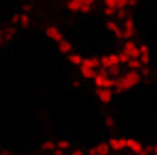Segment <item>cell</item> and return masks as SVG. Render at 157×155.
Here are the masks:
<instances>
[{"instance_id": "cell-1", "label": "cell", "mask_w": 157, "mask_h": 155, "mask_svg": "<svg viewBox=\"0 0 157 155\" xmlns=\"http://www.w3.org/2000/svg\"><path fill=\"white\" fill-rule=\"evenodd\" d=\"M143 82V76L140 72H132V69H128V72H124L121 76L115 78V86H113V90L121 95V92H126V90H132L134 86H138V84Z\"/></svg>"}, {"instance_id": "cell-28", "label": "cell", "mask_w": 157, "mask_h": 155, "mask_svg": "<svg viewBox=\"0 0 157 155\" xmlns=\"http://www.w3.org/2000/svg\"><path fill=\"white\" fill-rule=\"evenodd\" d=\"M128 155H134V153H128Z\"/></svg>"}, {"instance_id": "cell-23", "label": "cell", "mask_w": 157, "mask_h": 155, "mask_svg": "<svg viewBox=\"0 0 157 155\" xmlns=\"http://www.w3.org/2000/svg\"><path fill=\"white\" fill-rule=\"evenodd\" d=\"M50 155H63V149H55V151H52Z\"/></svg>"}, {"instance_id": "cell-10", "label": "cell", "mask_w": 157, "mask_h": 155, "mask_svg": "<svg viewBox=\"0 0 157 155\" xmlns=\"http://www.w3.org/2000/svg\"><path fill=\"white\" fill-rule=\"evenodd\" d=\"M107 143L111 145V151H117V153H121V151L126 149V143H128V138H120V136H113V138H109Z\"/></svg>"}, {"instance_id": "cell-17", "label": "cell", "mask_w": 157, "mask_h": 155, "mask_svg": "<svg viewBox=\"0 0 157 155\" xmlns=\"http://www.w3.org/2000/svg\"><path fill=\"white\" fill-rule=\"evenodd\" d=\"M42 149L48 151V153H52V151L57 149V141H44V143H42Z\"/></svg>"}, {"instance_id": "cell-19", "label": "cell", "mask_w": 157, "mask_h": 155, "mask_svg": "<svg viewBox=\"0 0 157 155\" xmlns=\"http://www.w3.org/2000/svg\"><path fill=\"white\" fill-rule=\"evenodd\" d=\"M2 34H4V38H13L15 36V27H13V25H6V27L2 29Z\"/></svg>"}, {"instance_id": "cell-21", "label": "cell", "mask_w": 157, "mask_h": 155, "mask_svg": "<svg viewBox=\"0 0 157 155\" xmlns=\"http://www.w3.org/2000/svg\"><path fill=\"white\" fill-rule=\"evenodd\" d=\"M69 155H86L82 149H73V151H69Z\"/></svg>"}, {"instance_id": "cell-16", "label": "cell", "mask_w": 157, "mask_h": 155, "mask_svg": "<svg viewBox=\"0 0 157 155\" xmlns=\"http://www.w3.org/2000/svg\"><path fill=\"white\" fill-rule=\"evenodd\" d=\"M67 57H69V63L75 65V67H80V65L84 63V57H82V55H78V52H71V55H67Z\"/></svg>"}, {"instance_id": "cell-18", "label": "cell", "mask_w": 157, "mask_h": 155, "mask_svg": "<svg viewBox=\"0 0 157 155\" xmlns=\"http://www.w3.org/2000/svg\"><path fill=\"white\" fill-rule=\"evenodd\" d=\"M69 147H71V143H69V141H65V138L57 141V149H63V151H67Z\"/></svg>"}, {"instance_id": "cell-6", "label": "cell", "mask_w": 157, "mask_h": 155, "mask_svg": "<svg viewBox=\"0 0 157 155\" xmlns=\"http://www.w3.org/2000/svg\"><path fill=\"white\" fill-rule=\"evenodd\" d=\"M121 29H124V36H126V40H132L134 36H136V21H134V17H126L124 21H121Z\"/></svg>"}, {"instance_id": "cell-27", "label": "cell", "mask_w": 157, "mask_h": 155, "mask_svg": "<svg viewBox=\"0 0 157 155\" xmlns=\"http://www.w3.org/2000/svg\"><path fill=\"white\" fill-rule=\"evenodd\" d=\"M86 2H88V4H92V6H94V2H97V0H86Z\"/></svg>"}, {"instance_id": "cell-9", "label": "cell", "mask_w": 157, "mask_h": 155, "mask_svg": "<svg viewBox=\"0 0 157 155\" xmlns=\"http://www.w3.org/2000/svg\"><path fill=\"white\" fill-rule=\"evenodd\" d=\"M113 95H115L113 88H97V96H98V101H101L103 105H109V103L113 101Z\"/></svg>"}, {"instance_id": "cell-20", "label": "cell", "mask_w": 157, "mask_h": 155, "mask_svg": "<svg viewBox=\"0 0 157 155\" xmlns=\"http://www.w3.org/2000/svg\"><path fill=\"white\" fill-rule=\"evenodd\" d=\"M105 126H107V128H113V126H115V119L111 118V115H109V118H105Z\"/></svg>"}, {"instance_id": "cell-3", "label": "cell", "mask_w": 157, "mask_h": 155, "mask_svg": "<svg viewBox=\"0 0 157 155\" xmlns=\"http://www.w3.org/2000/svg\"><path fill=\"white\" fill-rule=\"evenodd\" d=\"M98 69H101V59L88 57V59H84V63L80 65V76L86 78V80H94V76H97Z\"/></svg>"}, {"instance_id": "cell-4", "label": "cell", "mask_w": 157, "mask_h": 155, "mask_svg": "<svg viewBox=\"0 0 157 155\" xmlns=\"http://www.w3.org/2000/svg\"><path fill=\"white\" fill-rule=\"evenodd\" d=\"M92 82L97 84V88H113V86H115V78L109 72H105V69H98Z\"/></svg>"}, {"instance_id": "cell-24", "label": "cell", "mask_w": 157, "mask_h": 155, "mask_svg": "<svg viewBox=\"0 0 157 155\" xmlns=\"http://www.w3.org/2000/svg\"><path fill=\"white\" fill-rule=\"evenodd\" d=\"M4 40H6V38H4V34H2V29H0V46L4 44Z\"/></svg>"}, {"instance_id": "cell-15", "label": "cell", "mask_w": 157, "mask_h": 155, "mask_svg": "<svg viewBox=\"0 0 157 155\" xmlns=\"http://www.w3.org/2000/svg\"><path fill=\"white\" fill-rule=\"evenodd\" d=\"M59 50L63 52V55H71V52H73L71 42H69V40H61V42H59Z\"/></svg>"}, {"instance_id": "cell-2", "label": "cell", "mask_w": 157, "mask_h": 155, "mask_svg": "<svg viewBox=\"0 0 157 155\" xmlns=\"http://www.w3.org/2000/svg\"><path fill=\"white\" fill-rule=\"evenodd\" d=\"M101 69L109 72L113 78L121 76V61H120V55L113 52V55H103L101 57Z\"/></svg>"}, {"instance_id": "cell-12", "label": "cell", "mask_w": 157, "mask_h": 155, "mask_svg": "<svg viewBox=\"0 0 157 155\" xmlns=\"http://www.w3.org/2000/svg\"><path fill=\"white\" fill-rule=\"evenodd\" d=\"M109 151H111V145L109 143H98L90 149V155H109Z\"/></svg>"}, {"instance_id": "cell-8", "label": "cell", "mask_w": 157, "mask_h": 155, "mask_svg": "<svg viewBox=\"0 0 157 155\" xmlns=\"http://www.w3.org/2000/svg\"><path fill=\"white\" fill-rule=\"evenodd\" d=\"M44 32H46V38H48V40H52L55 44H59L61 40H65V38H63V34H61V29L57 27V25H46V27H44Z\"/></svg>"}, {"instance_id": "cell-14", "label": "cell", "mask_w": 157, "mask_h": 155, "mask_svg": "<svg viewBox=\"0 0 157 155\" xmlns=\"http://www.w3.org/2000/svg\"><path fill=\"white\" fill-rule=\"evenodd\" d=\"M15 23L21 25V27H27L29 25V11H21L15 15Z\"/></svg>"}, {"instance_id": "cell-22", "label": "cell", "mask_w": 157, "mask_h": 155, "mask_svg": "<svg viewBox=\"0 0 157 155\" xmlns=\"http://www.w3.org/2000/svg\"><path fill=\"white\" fill-rule=\"evenodd\" d=\"M149 153H151V155H157V143H155V145H151V149H149Z\"/></svg>"}, {"instance_id": "cell-26", "label": "cell", "mask_w": 157, "mask_h": 155, "mask_svg": "<svg viewBox=\"0 0 157 155\" xmlns=\"http://www.w3.org/2000/svg\"><path fill=\"white\" fill-rule=\"evenodd\" d=\"M134 155H151V153H149V151L145 149V151H140V153H134Z\"/></svg>"}, {"instance_id": "cell-11", "label": "cell", "mask_w": 157, "mask_h": 155, "mask_svg": "<svg viewBox=\"0 0 157 155\" xmlns=\"http://www.w3.org/2000/svg\"><path fill=\"white\" fill-rule=\"evenodd\" d=\"M138 61H140L143 67H149V63H151V55H149L147 44H140V48H138Z\"/></svg>"}, {"instance_id": "cell-13", "label": "cell", "mask_w": 157, "mask_h": 155, "mask_svg": "<svg viewBox=\"0 0 157 155\" xmlns=\"http://www.w3.org/2000/svg\"><path fill=\"white\" fill-rule=\"evenodd\" d=\"M126 149H130V153H140V151H145L143 143H140V141H136V138H128Z\"/></svg>"}, {"instance_id": "cell-7", "label": "cell", "mask_w": 157, "mask_h": 155, "mask_svg": "<svg viewBox=\"0 0 157 155\" xmlns=\"http://www.w3.org/2000/svg\"><path fill=\"white\" fill-rule=\"evenodd\" d=\"M67 9L71 13H90L92 4H88L86 0H67Z\"/></svg>"}, {"instance_id": "cell-25", "label": "cell", "mask_w": 157, "mask_h": 155, "mask_svg": "<svg viewBox=\"0 0 157 155\" xmlns=\"http://www.w3.org/2000/svg\"><path fill=\"white\" fill-rule=\"evenodd\" d=\"M0 155H17V153H11V151H0Z\"/></svg>"}, {"instance_id": "cell-5", "label": "cell", "mask_w": 157, "mask_h": 155, "mask_svg": "<svg viewBox=\"0 0 157 155\" xmlns=\"http://www.w3.org/2000/svg\"><path fill=\"white\" fill-rule=\"evenodd\" d=\"M105 27H107V29L117 38L120 42H126V36H124V29H121L120 21H115V19H107V21H105Z\"/></svg>"}]
</instances>
